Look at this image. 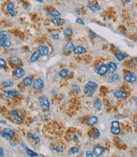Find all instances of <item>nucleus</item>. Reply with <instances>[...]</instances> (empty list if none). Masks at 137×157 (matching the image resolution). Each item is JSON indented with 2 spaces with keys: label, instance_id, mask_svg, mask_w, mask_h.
Segmentation results:
<instances>
[{
  "label": "nucleus",
  "instance_id": "1",
  "mask_svg": "<svg viewBox=\"0 0 137 157\" xmlns=\"http://www.w3.org/2000/svg\"><path fill=\"white\" fill-rule=\"evenodd\" d=\"M39 104L43 110H48L50 108V103L48 98L46 96H41L39 99Z\"/></svg>",
  "mask_w": 137,
  "mask_h": 157
},
{
  "label": "nucleus",
  "instance_id": "2",
  "mask_svg": "<svg viewBox=\"0 0 137 157\" xmlns=\"http://www.w3.org/2000/svg\"><path fill=\"white\" fill-rule=\"evenodd\" d=\"M9 114L11 118L13 119V120L16 121L17 122H22V114L21 113L17 110H11V111L9 112Z\"/></svg>",
  "mask_w": 137,
  "mask_h": 157
},
{
  "label": "nucleus",
  "instance_id": "3",
  "mask_svg": "<svg viewBox=\"0 0 137 157\" xmlns=\"http://www.w3.org/2000/svg\"><path fill=\"white\" fill-rule=\"evenodd\" d=\"M1 135L2 137L6 139H11L15 135L14 132L9 128H5L1 132Z\"/></svg>",
  "mask_w": 137,
  "mask_h": 157
},
{
  "label": "nucleus",
  "instance_id": "4",
  "mask_svg": "<svg viewBox=\"0 0 137 157\" xmlns=\"http://www.w3.org/2000/svg\"><path fill=\"white\" fill-rule=\"evenodd\" d=\"M108 72V65H106V64H101L100 65L97 66L95 69V72L99 75H105Z\"/></svg>",
  "mask_w": 137,
  "mask_h": 157
},
{
  "label": "nucleus",
  "instance_id": "5",
  "mask_svg": "<svg viewBox=\"0 0 137 157\" xmlns=\"http://www.w3.org/2000/svg\"><path fill=\"white\" fill-rule=\"evenodd\" d=\"M44 87V84L41 78H36L33 82V88L35 89L41 90Z\"/></svg>",
  "mask_w": 137,
  "mask_h": 157
},
{
  "label": "nucleus",
  "instance_id": "6",
  "mask_svg": "<svg viewBox=\"0 0 137 157\" xmlns=\"http://www.w3.org/2000/svg\"><path fill=\"white\" fill-rule=\"evenodd\" d=\"M137 79V76L133 72H129L126 74L124 76V80H126L127 82L129 83H133V82H136Z\"/></svg>",
  "mask_w": 137,
  "mask_h": 157
},
{
  "label": "nucleus",
  "instance_id": "7",
  "mask_svg": "<svg viewBox=\"0 0 137 157\" xmlns=\"http://www.w3.org/2000/svg\"><path fill=\"white\" fill-rule=\"evenodd\" d=\"M3 94L6 97L13 98V97L18 96L20 94V93L17 91H3Z\"/></svg>",
  "mask_w": 137,
  "mask_h": 157
},
{
  "label": "nucleus",
  "instance_id": "8",
  "mask_svg": "<svg viewBox=\"0 0 137 157\" xmlns=\"http://www.w3.org/2000/svg\"><path fill=\"white\" fill-rule=\"evenodd\" d=\"M105 150H106V149H105L104 146H97V147L95 148L93 150L92 153L93 154H94V155L97 157H99L104 153V152H105Z\"/></svg>",
  "mask_w": 137,
  "mask_h": 157
},
{
  "label": "nucleus",
  "instance_id": "9",
  "mask_svg": "<svg viewBox=\"0 0 137 157\" xmlns=\"http://www.w3.org/2000/svg\"><path fill=\"white\" fill-rule=\"evenodd\" d=\"M37 50H39L40 54H41V56H42V57L46 56L49 53L48 47L45 45H39Z\"/></svg>",
  "mask_w": 137,
  "mask_h": 157
},
{
  "label": "nucleus",
  "instance_id": "10",
  "mask_svg": "<svg viewBox=\"0 0 137 157\" xmlns=\"http://www.w3.org/2000/svg\"><path fill=\"white\" fill-rule=\"evenodd\" d=\"M113 95L118 99H124L126 97L127 93L126 92L123 91H116L113 93Z\"/></svg>",
  "mask_w": 137,
  "mask_h": 157
},
{
  "label": "nucleus",
  "instance_id": "11",
  "mask_svg": "<svg viewBox=\"0 0 137 157\" xmlns=\"http://www.w3.org/2000/svg\"><path fill=\"white\" fill-rule=\"evenodd\" d=\"M97 122H98V118L95 116H92L88 119L87 121V125L89 126H92L97 123Z\"/></svg>",
  "mask_w": 137,
  "mask_h": 157
},
{
  "label": "nucleus",
  "instance_id": "12",
  "mask_svg": "<svg viewBox=\"0 0 137 157\" xmlns=\"http://www.w3.org/2000/svg\"><path fill=\"white\" fill-rule=\"evenodd\" d=\"M85 87L89 89L95 91V89L98 87V84H97L96 82H93V81H89L85 85Z\"/></svg>",
  "mask_w": 137,
  "mask_h": 157
},
{
  "label": "nucleus",
  "instance_id": "13",
  "mask_svg": "<svg viewBox=\"0 0 137 157\" xmlns=\"http://www.w3.org/2000/svg\"><path fill=\"white\" fill-rule=\"evenodd\" d=\"M118 68V65L116 63H115L114 62H111L108 64V71L111 72V73H113L116 72Z\"/></svg>",
  "mask_w": 137,
  "mask_h": 157
},
{
  "label": "nucleus",
  "instance_id": "14",
  "mask_svg": "<svg viewBox=\"0 0 137 157\" xmlns=\"http://www.w3.org/2000/svg\"><path fill=\"white\" fill-rule=\"evenodd\" d=\"M73 53L75 54L78 55V54H84L86 53V49L82 46H76L75 47L73 50Z\"/></svg>",
  "mask_w": 137,
  "mask_h": 157
},
{
  "label": "nucleus",
  "instance_id": "15",
  "mask_svg": "<svg viewBox=\"0 0 137 157\" xmlns=\"http://www.w3.org/2000/svg\"><path fill=\"white\" fill-rule=\"evenodd\" d=\"M88 8L93 11H99L100 9V6L97 3H89L87 4Z\"/></svg>",
  "mask_w": 137,
  "mask_h": 157
},
{
  "label": "nucleus",
  "instance_id": "16",
  "mask_svg": "<svg viewBox=\"0 0 137 157\" xmlns=\"http://www.w3.org/2000/svg\"><path fill=\"white\" fill-rule=\"evenodd\" d=\"M15 75L17 78H22L25 75V71L22 68L18 67L15 71Z\"/></svg>",
  "mask_w": 137,
  "mask_h": 157
},
{
  "label": "nucleus",
  "instance_id": "17",
  "mask_svg": "<svg viewBox=\"0 0 137 157\" xmlns=\"http://www.w3.org/2000/svg\"><path fill=\"white\" fill-rule=\"evenodd\" d=\"M1 47H9L11 46V42L9 39H0Z\"/></svg>",
  "mask_w": 137,
  "mask_h": 157
},
{
  "label": "nucleus",
  "instance_id": "18",
  "mask_svg": "<svg viewBox=\"0 0 137 157\" xmlns=\"http://www.w3.org/2000/svg\"><path fill=\"white\" fill-rule=\"evenodd\" d=\"M74 44L72 42H68L65 46V48H64V50L65 51L67 52H73L74 50Z\"/></svg>",
  "mask_w": 137,
  "mask_h": 157
},
{
  "label": "nucleus",
  "instance_id": "19",
  "mask_svg": "<svg viewBox=\"0 0 137 157\" xmlns=\"http://www.w3.org/2000/svg\"><path fill=\"white\" fill-rule=\"evenodd\" d=\"M41 56V54H40V52H39V50H36L32 53V55H31L30 57V62H34L35 61H37L38 60V59L39 58V57Z\"/></svg>",
  "mask_w": 137,
  "mask_h": 157
},
{
  "label": "nucleus",
  "instance_id": "20",
  "mask_svg": "<svg viewBox=\"0 0 137 157\" xmlns=\"http://www.w3.org/2000/svg\"><path fill=\"white\" fill-rule=\"evenodd\" d=\"M102 106V102L100 99H96L94 100L93 102V107L96 109H100Z\"/></svg>",
  "mask_w": 137,
  "mask_h": 157
},
{
  "label": "nucleus",
  "instance_id": "21",
  "mask_svg": "<svg viewBox=\"0 0 137 157\" xmlns=\"http://www.w3.org/2000/svg\"><path fill=\"white\" fill-rule=\"evenodd\" d=\"M32 79L31 77H27L25 78H24L23 80V84L25 86H31L32 84Z\"/></svg>",
  "mask_w": 137,
  "mask_h": 157
},
{
  "label": "nucleus",
  "instance_id": "22",
  "mask_svg": "<svg viewBox=\"0 0 137 157\" xmlns=\"http://www.w3.org/2000/svg\"><path fill=\"white\" fill-rule=\"evenodd\" d=\"M83 91H84V93L85 94V95L87 96V97H92L93 95H94L95 93V91L89 89H87V88H86V87L84 88Z\"/></svg>",
  "mask_w": 137,
  "mask_h": 157
},
{
  "label": "nucleus",
  "instance_id": "23",
  "mask_svg": "<svg viewBox=\"0 0 137 157\" xmlns=\"http://www.w3.org/2000/svg\"><path fill=\"white\" fill-rule=\"evenodd\" d=\"M25 149H26V152L27 154L28 155L30 156V157H36L38 156V154L36 153V152H33V150H30L29 148H28L27 147H25Z\"/></svg>",
  "mask_w": 137,
  "mask_h": 157
},
{
  "label": "nucleus",
  "instance_id": "24",
  "mask_svg": "<svg viewBox=\"0 0 137 157\" xmlns=\"http://www.w3.org/2000/svg\"><path fill=\"white\" fill-rule=\"evenodd\" d=\"M68 72L69 70L66 69H64L61 70L60 72L59 73V77H61V78H66L68 76Z\"/></svg>",
  "mask_w": 137,
  "mask_h": 157
},
{
  "label": "nucleus",
  "instance_id": "25",
  "mask_svg": "<svg viewBox=\"0 0 137 157\" xmlns=\"http://www.w3.org/2000/svg\"><path fill=\"white\" fill-rule=\"evenodd\" d=\"M119 75L118 74H113L109 77V78L108 79V81L109 82H116V80H118L119 79Z\"/></svg>",
  "mask_w": 137,
  "mask_h": 157
},
{
  "label": "nucleus",
  "instance_id": "26",
  "mask_svg": "<svg viewBox=\"0 0 137 157\" xmlns=\"http://www.w3.org/2000/svg\"><path fill=\"white\" fill-rule=\"evenodd\" d=\"M78 152H79V148H78L76 146H72L68 151V155L76 153H78Z\"/></svg>",
  "mask_w": 137,
  "mask_h": 157
},
{
  "label": "nucleus",
  "instance_id": "27",
  "mask_svg": "<svg viewBox=\"0 0 137 157\" xmlns=\"http://www.w3.org/2000/svg\"><path fill=\"white\" fill-rule=\"evenodd\" d=\"M111 132L114 135H118L121 133V130L119 128H116V127H111Z\"/></svg>",
  "mask_w": 137,
  "mask_h": 157
},
{
  "label": "nucleus",
  "instance_id": "28",
  "mask_svg": "<svg viewBox=\"0 0 137 157\" xmlns=\"http://www.w3.org/2000/svg\"><path fill=\"white\" fill-rule=\"evenodd\" d=\"M73 30L71 28H66V30H64L63 31V35L65 38H68V37H70L71 35H72Z\"/></svg>",
  "mask_w": 137,
  "mask_h": 157
},
{
  "label": "nucleus",
  "instance_id": "29",
  "mask_svg": "<svg viewBox=\"0 0 137 157\" xmlns=\"http://www.w3.org/2000/svg\"><path fill=\"white\" fill-rule=\"evenodd\" d=\"M27 136H28V138H29L33 139V140L35 141V142L37 143H38L40 142V141H41V140H40V138L38 137V136H35L34 135H33L32 133H28Z\"/></svg>",
  "mask_w": 137,
  "mask_h": 157
},
{
  "label": "nucleus",
  "instance_id": "30",
  "mask_svg": "<svg viewBox=\"0 0 137 157\" xmlns=\"http://www.w3.org/2000/svg\"><path fill=\"white\" fill-rule=\"evenodd\" d=\"M93 131H94V135H93V138L94 140H96V139H98L100 137V131H99V130L97 128H94L93 129Z\"/></svg>",
  "mask_w": 137,
  "mask_h": 157
},
{
  "label": "nucleus",
  "instance_id": "31",
  "mask_svg": "<svg viewBox=\"0 0 137 157\" xmlns=\"http://www.w3.org/2000/svg\"><path fill=\"white\" fill-rule=\"evenodd\" d=\"M0 39H9V37H10V35L6 31H1V33H0Z\"/></svg>",
  "mask_w": 137,
  "mask_h": 157
},
{
  "label": "nucleus",
  "instance_id": "32",
  "mask_svg": "<svg viewBox=\"0 0 137 157\" xmlns=\"http://www.w3.org/2000/svg\"><path fill=\"white\" fill-rule=\"evenodd\" d=\"M52 22L55 25H61V24L64 23L65 22V20L61 18H53L52 20Z\"/></svg>",
  "mask_w": 137,
  "mask_h": 157
},
{
  "label": "nucleus",
  "instance_id": "33",
  "mask_svg": "<svg viewBox=\"0 0 137 157\" xmlns=\"http://www.w3.org/2000/svg\"><path fill=\"white\" fill-rule=\"evenodd\" d=\"M115 56H116V58L117 59V60H119V61H122V60H124V59H126V56L123 53H116Z\"/></svg>",
  "mask_w": 137,
  "mask_h": 157
},
{
  "label": "nucleus",
  "instance_id": "34",
  "mask_svg": "<svg viewBox=\"0 0 137 157\" xmlns=\"http://www.w3.org/2000/svg\"><path fill=\"white\" fill-rule=\"evenodd\" d=\"M6 8L7 11L13 10V9H14V8H15V3H13V2H9V3H8L6 4Z\"/></svg>",
  "mask_w": 137,
  "mask_h": 157
},
{
  "label": "nucleus",
  "instance_id": "35",
  "mask_svg": "<svg viewBox=\"0 0 137 157\" xmlns=\"http://www.w3.org/2000/svg\"><path fill=\"white\" fill-rule=\"evenodd\" d=\"M49 15L52 17H57L60 16L61 13H59V11H57L56 9H54V10H52V11L49 13Z\"/></svg>",
  "mask_w": 137,
  "mask_h": 157
},
{
  "label": "nucleus",
  "instance_id": "36",
  "mask_svg": "<svg viewBox=\"0 0 137 157\" xmlns=\"http://www.w3.org/2000/svg\"><path fill=\"white\" fill-rule=\"evenodd\" d=\"M14 85L13 82L11 80H6V81H4L3 82V86L5 87H11Z\"/></svg>",
  "mask_w": 137,
  "mask_h": 157
},
{
  "label": "nucleus",
  "instance_id": "37",
  "mask_svg": "<svg viewBox=\"0 0 137 157\" xmlns=\"http://www.w3.org/2000/svg\"><path fill=\"white\" fill-rule=\"evenodd\" d=\"M71 89L75 92H79L81 91V89H80V87L78 85L76 84H73L71 86Z\"/></svg>",
  "mask_w": 137,
  "mask_h": 157
},
{
  "label": "nucleus",
  "instance_id": "38",
  "mask_svg": "<svg viewBox=\"0 0 137 157\" xmlns=\"http://www.w3.org/2000/svg\"><path fill=\"white\" fill-rule=\"evenodd\" d=\"M51 148L52 150L56 151L57 153H61L63 152V148L61 146H54V147H51Z\"/></svg>",
  "mask_w": 137,
  "mask_h": 157
},
{
  "label": "nucleus",
  "instance_id": "39",
  "mask_svg": "<svg viewBox=\"0 0 137 157\" xmlns=\"http://www.w3.org/2000/svg\"><path fill=\"white\" fill-rule=\"evenodd\" d=\"M111 126L113 127H116V128H119L120 124L118 121H113L111 122Z\"/></svg>",
  "mask_w": 137,
  "mask_h": 157
},
{
  "label": "nucleus",
  "instance_id": "40",
  "mask_svg": "<svg viewBox=\"0 0 137 157\" xmlns=\"http://www.w3.org/2000/svg\"><path fill=\"white\" fill-rule=\"evenodd\" d=\"M11 63L14 65H19L20 64V60L18 58H16V57H14V58H12L11 60Z\"/></svg>",
  "mask_w": 137,
  "mask_h": 157
},
{
  "label": "nucleus",
  "instance_id": "41",
  "mask_svg": "<svg viewBox=\"0 0 137 157\" xmlns=\"http://www.w3.org/2000/svg\"><path fill=\"white\" fill-rule=\"evenodd\" d=\"M7 65V63L6 62V60L3 59H0V66L1 67H5Z\"/></svg>",
  "mask_w": 137,
  "mask_h": 157
},
{
  "label": "nucleus",
  "instance_id": "42",
  "mask_svg": "<svg viewBox=\"0 0 137 157\" xmlns=\"http://www.w3.org/2000/svg\"><path fill=\"white\" fill-rule=\"evenodd\" d=\"M130 64L132 67H135L137 64V58H133V59L131 60V62H130Z\"/></svg>",
  "mask_w": 137,
  "mask_h": 157
},
{
  "label": "nucleus",
  "instance_id": "43",
  "mask_svg": "<svg viewBox=\"0 0 137 157\" xmlns=\"http://www.w3.org/2000/svg\"><path fill=\"white\" fill-rule=\"evenodd\" d=\"M70 140H73V141H77L78 140V136L76 135L75 134H74V135H73L71 136Z\"/></svg>",
  "mask_w": 137,
  "mask_h": 157
},
{
  "label": "nucleus",
  "instance_id": "44",
  "mask_svg": "<svg viewBox=\"0 0 137 157\" xmlns=\"http://www.w3.org/2000/svg\"><path fill=\"white\" fill-rule=\"evenodd\" d=\"M8 13H9L10 15H11L12 17H15V16L17 15V12H16L14 9H13V10H11V11H8Z\"/></svg>",
  "mask_w": 137,
  "mask_h": 157
},
{
  "label": "nucleus",
  "instance_id": "45",
  "mask_svg": "<svg viewBox=\"0 0 137 157\" xmlns=\"http://www.w3.org/2000/svg\"><path fill=\"white\" fill-rule=\"evenodd\" d=\"M93 156H94V154H93L92 152H89V151H87V152H86L85 157H93Z\"/></svg>",
  "mask_w": 137,
  "mask_h": 157
},
{
  "label": "nucleus",
  "instance_id": "46",
  "mask_svg": "<svg viewBox=\"0 0 137 157\" xmlns=\"http://www.w3.org/2000/svg\"><path fill=\"white\" fill-rule=\"evenodd\" d=\"M76 23H77L80 24V25H85L84 22H83V21L81 20V19L79 18H78L76 19Z\"/></svg>",
  "mask_w": 137,
  "mask_h": 157
},
{
  "label": "nucleus",
  "instance_id": "47",
  "mask_svg": "<svg viewBox=\"0 0 137 157\" xmlns=\"http://www.w3.org/2000/svg\"><path fill=\"white\" fill-rule=\"evenodd\" d=\"M75 11H76V13H77V14H78V15H80V14H81V9H80V8H76V9H75Z\"/></svg>",
  "mask_w": 137,
  "mask_h": 157
},
{
  "label": "nucleus",
  "instance_id": "48",
  "mask_svg": "<svg viewBox=\"0 0 137 157\" xmlns=\"http://www.w3.org/2000/svg\"><path fill=\"white\" fill-rule=\"evenodd\" d=\"M90 33L91 35H92V37L93 38H95V37H96V36H97L96 34L94 33V32H93L91 30H90Z\"/></svg>",
  "mask_w": 137,
  "mask_h": 157
},
{
  "label": "nucleus",
  "instance_id": "49",
  "mask_svg": "<svg viewBox=\"0 0 137 157\" xmlns=\"http://www.w3.org/2000/svg\"><path fill=\"white\" fill-rule=\"evenodd\" d=\"M52 37L55 39H59V35L58 34H56V35H52Z\"/></svg>",
  "mask_w": 137,
  "mask_h": 157
},
{
  "label": "nucleus",
  "instance_id": "50",
  "mask_svg": "<svg viewBox=\"0 0 137 157\" xmlns=\"http://www.w3.org/2000/svg\"><path fill=\"white\" fill-rule=\"evenodd\" d=\"M0 150H1V157H3V148L2 147H1V148H0Z\"/></svg>",
  "mask_w": 137,
  "mask_h": 157
},
{
  "label": "nucleus",
  "instance_id": "51",
  "mask_svg": "<svg viewBox=\"0 0 137 157\" xmlns=\"http://www.w3.org/2000/svg\"><path fill=\"white\" fill-rule=\"evenodd\" d=\"M10 144H11V146H16V145H17V144H16L15 143L13 142V141H11V142H10Z\"/></svg>",
  "mask_w": 137,
  "mask_h": 157
},
{
  "label": "nucleus",
  "instance_id": "52",
  "mask_svg": "<svg viewBox=\"0 0 137 157\" xmlns=\"http://www.w3.org/2000/svg\"><path fill=\"white\" fill-rule=\"evenodd\" d=\"M133 100H134V101H135V102L136 105H137V97H134Z\"/></svg>",
  "mask_w": 137,
  "mask_h": 157
},
{
  "label": "nucleus",
  "instance_id": "53",
  "mask_svg": "<svg viewBox=\"0 0 137 157\" xmlns=\"http://www.w3.org/2000/svg\"><path fill=\"white\" fill-rule=\"evenodd\" d=\"M23 7L24 8H25V9H27V5L26 4H24V5H23Z\"/></svg>",
  "mask_w": 137,
  "mask_h": 157
},
{
  "label": "nucleus",
  "instance_id": "54",
  "mask_svg": "<svg viewBox=\"0 0 137 157\" xmlns=\"http://www.w3.org/2000/svg\"><path fill=\"white\" fill-rule=\"evenodd\" d=\"M57 94V92H54V91H52V95H54V94Z\"/></svg>",
  "mask_w": 137,
  "mask_h": 157
},
{
  "label": "nucleus",
  "instance_id": "55",
  "mask_svg": "<svg viewBox=\"0 0 137 157\" xmlns=\"http://www.w3.org/2000/svg\"><path fill=\"white\" fill-rule=\"evenodd\" d=\"M1 124H3H3H6V122H5V121H1Z\"/></svg>",
  "mask_w": 137,
  "mask_h": 157
},
{
  "label": "nucleus",
  "instance_id": "56",
  "mask_svg": "<svg viewBox=\"0 0 137 157\" xmlns=\"http://www.w3.org/2000/svg\"><path fill=\"white\" fill-rule=\"evenodd\" d=\"M37 1V2H40V3H42V2H43V1H42V0H37V1Z\"/></svg>",
  "mask_w": 137,
  "mask_h": 157
},
{
  "label": "nucleus",
  "instance_id": "57",
  "mask_svg": "<svg viewBox=\"0 0 137 157\" xmlns=\"http://www.w3.org/2000/svg\"><path fill=\"white\" fill-rule=\"evenodd\" d=\"M126 2H128V3H129V2H130L131 1H129V0H127V1H126Z\"/></svg>",
  "mask_w": 137,
  "mask_h": 157
}]
</instances>
